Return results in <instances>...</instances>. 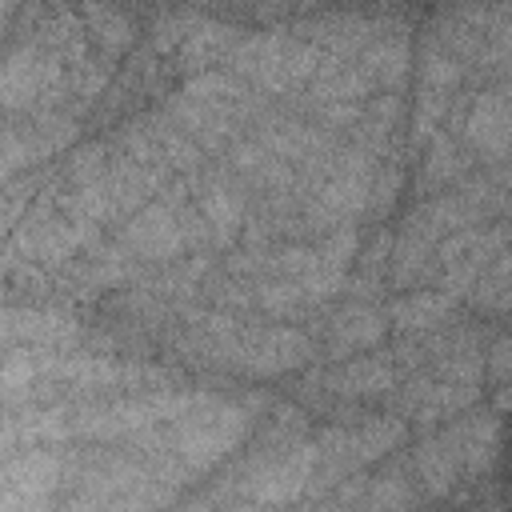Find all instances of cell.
Listing matches in <instances>:
<instances>
[{"instance_id":"cell-1","label":"cell","mask_w":512,"mask_h":512,"mask_svg":"<svg viewBox=\"0 0 512 512\" xmlns=\"http://www.w3.org/2000/svg\"><path fill=\"white\" fill-rule=\"evenodd\" d=\"M212 396L196 392H160V396H136V400H116L104 408H84L68 416V428L80 436H100V440H120V436H144L156 424L184 420L200 408H208Z\"/></svg>"},{"instance_id":"cell-2","label":"cell","mask_w":512,"mask_h":512,"mask_svg":"<svg viewBox=\"0 0 512 512\" xmlns=\"http://www.w3.org/2000/svg\"><path fill=\"white\" fill-rule=\"evenodd\" d=\"M244 432H248V412L240 404L212 400L208 408L172 424V432L164 436V456H176L184 468L200 472L216 464L228 448H236Z\"/></svg>"},{"instance_id":"cell-3","label":"cell","mask_w":512,"mask_h":512,"mask_svg":"<svg viewBox=\"0 0 512 512\" xmlns=\"http://www.w3.org/2000/svg\"><path fill=\"white\" fill-rule=\"evenodd\" d=\"M316 468H320V444H300L268 464H260L252 472V480L244 484L248 500L252 504H264V508H284L292 504L304 488L316 484Z\"/></svg>"},{"instance_id":"cell-4","label":"cell","mask_w":512,"mask_h":512,"mask_svg":"<svg viewBox=\"0 0 512 512\" xmlns=\"http://www.w3.org/2000/svg\"><path fill=\"white\" fill-rule=\"evenodd\" d=\"M236 64H240V72H252L264 88L284 92L288 84L304 80V76L316 68V52L304 48V44H296V40L256 36V40H244V44H240Z\"/></svg>"},{"instance_id":"cell-5","label":"cell","mask_w":512,"mask_h":512,"mask_svg":"<svg viewBox=\"0 0 512 512\" xmlns=\"http://www.w3.org/2000/svg\"><path fill=\"white\" fill-rule=\"evenodd\" d=\"M64 464L52 452L8 456L4 464V512H48V496Z\"/></svg>"},{"instance_id":"cell-6","label":"cell","mask_w":512,"mask_h":512,"mask_svg":"<svg viewBox=\"0 0 512 512\" xmlns=\"http://www.w3.org/2000/svg\"><path fill=\"white\" fill-rule=\"evenodd\" d=\"M228 364L244 368V372H284V368H296L308 360L312 344L300 336V332H288V328H264V332H244L240 344H228Z\"/></svg>"},{"instance_id":"cell-7","label":"cell","mask_w":512,"mask_h":512,"mask_svg":"<svg viewBox=\"0 0 512 512\" xmlns=\"http://www.w3.org/2000/svg\"><path fill=\"white\" fill-rule=\"evenodd\" d=\"M468 136H472L480 148L496 152V156L512 152V104L500 100L496 92L480 96L476 108H472V116H468Z\"/></svg>"},{"instance_id":"cell-8","label":"cell","mask_w":512,"mask_h":512,"mask_svg":"<svg viewBox=\"0 0 512 512\" xmlns=\"http://www.w3.org/2000/svg\"><path fill=\"white\" fill-rule=\"evenodd\" d=\"M4 332H8V344L28 340L32 348H56V344L76 336V324L68 316H56V312H8Z\"/></svg>"},{"instance_id":"cell-9","label":"cell","mask_w":512,"mask_h":512,"mask_svg":"<svg viewBox=\"0 0 512 512\" xmlns=\"http://www.w3.org/2000/svg\"><path fill=\"white\" fill-rule=\"evenodd\" d=\"M416 472L424 480V488L432 496L448 492L456 484V476H464V464H460V448L452 440V432H444L440 440H428L416 448Z\"/></svg>"},{"instance_id":"cell-10","label":"cell","mask_w":512,"mask_h":512,"mask_svg":"<svg viewBox=\"0 0 512 512\" xmlns=\"http://www.w3.org/2000/svg\"><path fill=\"white\" fill-rule=\"evenodd\" d=\"M448 304H452L448 292H420V296H408V300L392 304L388 316H392L400 328H424V324L440 320V316L448 312Z\"/></svg>"},{"instance_id":"cell-11","label":"cell","mask_w":512,"mask_h":512,"mask_svg":"<svg viewBox=\"0 0 512 512\" xmlns=\"http://www.w3.org/2000/svg\"><path fill=\"white\" fill-rule=\"evenodd\" d=\"M384 332V316L380 312H368V308H356V312H344L336 324H332V344L336 348H360V344H372L380 340Z\"/></svg>"},{"instance_id":"cell-12","label":"cell","mask_w":512,"mask_h":512,"mask_svg":"<svg viewBox=\"0 0 512 512\" xmlns=\"http://www.w3.org/2000/svg\"><path fill=\"white\" fill-rule=\"evenodd\" d=\"M392 384V372L380 364V360H356L348 368H340L332 376V388L344 392V396H360V392H380Z\"/></svg>"},{"instance_id":"cell-13","label":"cell","mask_w":512,"mask_h":512,"mask_svg":"<svg viewBox=\"0 0 512 512\" xmlns=\"http://www.w3.org/2000/svg\"><path fill=\"white\" fill-rule=\"evenodd\" d=\"M412 500H416V492L400 476H384V480L368 484V492L360 500V512H404Z\"/></svg>"},{"instance_id":"cell-14","label":"cell","mask_w":512,"mask_h":512,"mask_svg":"<svg viewBox=\"0 0 512 512\" xmlns=\"http://www.w3.org/2000/svg\"><path fill=\"white\" fill-rule=\"evenodd\" d=\"M204 216H208L220 232H232V224L240 220V200H236L232 192H224V188H212V192L204 196Z\"/></svg>"},{"instance_id":"cell-15","label":"cell","mask_w":512,"mask_h":512,"mask_svg":"<svg viewBox=\"0 0 512 512\" xmlns=\"http://www.w3.org/2000/svg\"><path fill=\"white\" fill-rule=\"evenodd\" d=\"M456 168V152L448 140H436V148L428 152V180H444V172Z\"/></svg>"},{"instance_id":"cell-16","label":"cell","mask_w":512,"mask_h":512,"mask_svg":"<svg viewBox=\"0 0 512 512\" xmlns=\"http://www.w3.org/2000/svg\"><path fill=\"white\" fill-rule=\"evenodd\" d=\"M492 376H496V380H508V376H512V336H504V340L492 348Z\"/></svg>"},{"instance_id":"cell-17","label":"cell","mask_w":512,"mask_h":512,"mask_svg":"<svg viewBox=\"0 0 512 512\" xmlns=\"http://www.w3.org/2000/svg\"><path fill=\"white\" fill-rule=\"evenodd\" d=\"M184 512H208V508H204V504H192V508H184Z\"/></svg>"}]
</instances>
